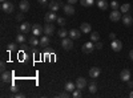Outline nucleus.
<instances>
[{
  "label": "nucleus",
  "mask_w": 133,
  "mask_h": 98,
  "mask_svg": "<svg viewBox=\"0 0 133 98\" xmlns=\"http://www.w3.org/2000/svg\"><path fill=\"white\" fill-rule=\"evenodd\" d=\"M14 9H15V7H14V4L11 3V2H4V3H2V11L4 13H12L14 12Z\"/></svg>",
  "instance_id": "obj_1"
},
{
  "label": "nucleus",
  "mask_w": 133,
  "mask_h": 98,
  "mask_svg": "<svg viewBox=\"0 0 133 98\" xmlns=\"http://www.w3.org/2000/svg\"><path fill=\"white\" fill-rule=\"evenodd\" d=\"M61 47L65 49V50H71L73 48V42H72V39L71 37H64L61 40Z\"/></svg>",
  "instance_id": "obj_2"
},
{
  "label": "nucleus",
  "mask_w": 133,
  "mask_h": 98,
  "mask_svg": "<svg viewBox=\"0 0 133 98\" xmlns=\"http://www.w3.org/2000/svg\"><path fill=\"white\" fill-rule=\"evenodd\" d=\"M96 47H95V44H93V41H88V42H85V44L81 47V50H83V53H91V52H93V49H95Z\"/></svg>",
  "instance_id": "obj_3"
},
{
  "label": "nucleus",
  "mask_w": 133,
  "mask_h": 98,
  "mask_svg": "<svg viewBox=\"0 0 133 98\" xmlns=\"http://www.w3.org/2000/svg\"><path fill=\"white\" fill-rule=\"evenodd\" d=\"M109 19H110V21H118L120 19H123V15H121V11H117V9H113L112 12H110V15H109Z\"/></svg>",
  "instance_id": "obj_4"
},
{
  "label": "nucleus",
  "mask_w": 133,
  "mask_h": 98,
  "mask_svg": "<svg viewBox=\"0 0 133 98\" xmlns=\"http://www.w3.org/2000/svg\"><path fill=\"white\" fill-rule=\"evenodd\" d=\"M41 33H44V28L40 24H33L32 25V35L33 36H40Z\"/></svg>",
  "instance_id": "obj_5"
},
{
  "label": "nucleus",
  "mask_w": 133,
  "mask_h": 98,
  "mask_svg": "<svg viewBox=\"0 0 133 98\" xmlns=\"http://www.w3.org/2000/svg\"><path fill=\"white\" fill-rule=\"evenodd\" d=\"M48 7H49V9L52 11V12H57V11L61 8V3L57 2V0H52L51 4H48Z\"/></svg>",
  "instance_id": "obj_6"
},
{
  "label": "nucleus",
  "mask_w": 133,
  "mask_h": 98,
  "mask_svg": "<svg viewBox=\"0 0 133 98\" xmlns=\"http://www.w3.org/2000/svg\"><path fill=\"white\" fill-rule=\"evenodd\" d=\"M110 48H112L115 52H120L121 49H123V42L116 39V40L112 41V44H110Z\"/></svg>",
  "instance_id": "obj_7"
},
{
  "label": "nucleus",
  "mask_w": 133,
  "mask_h": 98,
  "mask_svg": "<svg viewBox=\"0 0 133 98\" xmlns=\"http://www.w3.org/2000/svg\"><path fill=\"white\" fill-rule=\"evenodd\" d=\"M44 20H45V23H53L55 20H57V15H56V12H48L45 16H44Z\"/></svg>",
  "instance_id": "obj_8"
},
{
  "label": "nucleus",
  "mask_w": 133,
  "mask_h": 98,
  "mask_svg": "<svg viewBox=\"0 0 133 98\" xmlns=\"http://www.w3.org/2000/svg\"><path fill=\"white\" fill-rule=\"evenodd\" d=\"M55 32V25L52 23H47V25L44 27V35L47 36H52V33Z\"/></svg>",
  "instance_id": "obj_9"
},
{
  "label": "nucleus",
  "mask_w": 133,
  "mask_h": 98,
  "mask_svg": "<svg viewBox=\"0 0 133 98\" xmlns=\"http://www.w3.org/2000/svg\"><path fill=\"white\" fill-rule=\"evenodd\" d=\"M63 9H64V12H65V15H68V16H72L73 13H75V8H73V4H65V5H63Z\"/></svg>",
  "instance_id": "obj_10"
},
{
  "label": "nucleus",
  "mask_w": 133,
  "mask_h": 98,
  "mask_svg": "<svg viewBox=\"0 0 133 98\" xmlns=\"http://www.w3.org/2000/svg\"><path fill=\"white\" fill-rule=\"evenodd\" d=\"M100 74H101V69H100V68L93 66V68L89 69V77H91V78H97Z\"/></svg>",
  "instance_id": "obj_11"
},
{
  "label": "nucleus",
  "mask_w": 133,
  "mask_h": 98,
  "mask_svg": "<svg viewBox=\"0 0 133 98\" xmlns=\"http://www.w3.org/2000/svg\"><path fill=\"white\" fill-rule=\"evenodd\" d=\"M120 78L123 80V81H125V82H128V81L130 80V70H129V69L121 70V73H120Z\"/></svg>",
  "instance_id": "obj_12"
},
{
  "label": "nucleus",
  "mask_w": 133,
  "mask_h": 98,
  "mask_svg": "<svg viewBox=\"0 0 133 98\" xmlns=\"http://www.w3.org/2000/svg\"><path fill=\"white\" fill-rule=\"evenodd\" d=\"M75 84H76V88H77V89H81V90H83L85 86H87V80H85L84 77H79V78L76 80Z\"/></svg>",
  "instance_id": "obj_13"
},
{
  "label": "nucleus",
  "mask_w": 133,
  "mask_h": 98,
  "mask_svg": "<svg viewBox=\"0 0 133 98\" xmlns=\"http://www.w3.org/2000/svg\"><path fill=\"white\" fill-rule=\"evenodd\" d=\"M69 37L72 40H79L81 37V31H79V29H71L69 31Z\"/></svg>",
  "instance_id": "obj_14"
},
{
  "label": "nucleus",
  "mask_w": 133,
  "mask_h": 98,
  "mask_svg": "<svg viewBox=\"0 0 133 98\" xmlns=\"http://www.w3.org/2000/svg\"><path fill=\"white\" fill-rule=\"evenodd\" d=\"M123 23H124L125 27H130V25L133 24V17H132L130 15H128V13H124V16H123Z\"/></svg>",
  "instance_id": "obj_15"
},
{
  "label": "nucleus",
  "mask_w": 133,
  "mask_h": 98,
  "mask_svg": "<svg viewBox=\"0 0 133 98\" xmlns=\"http://www.w3.org/2000/svg\"><path fill=\"white\" fill-rule=\"evenodd\" d=\"M80 31L83 32V33H91L92 27H91L89 23H81V25H80Z\"/></svg>",
  "instance_id": "obj_16"
},
{
  "label": "nucleus",
  "mask_w": 133,
  "mask_h": 98,
  "mask_svg": "<svg viewBox=\"0 0 133 98\" xmlns=\"http://www.w3.org/2000/svg\"><path fill=\"white\" fill-rule=\"evenodd\" d=\"M12 76H14V73L12 72H3V74H2V82H8V81H11V78H12Z\"/></svg>",
  "instance_id": "obj_17"
},
{
  "label": "nucleus",
  "mask_w": 133,
  "mask_h": 98,
  "mask_svg": "<svg viewBox=\"0 0 133 98\" xmlns=\"http://www.w3.org/2000/svg\"><path fill=\"white\" fill-rule=\"evenodd\" d=\"M19 8L21 9V12H27V11H29V3L27 0H21L19 3Z\"/></svg>",
  "instance_id": "obj_18"
},
{
  "label": "nucleus",
  "mask_w": 133,
  "mask_h": 98,
  "mask_svg": "<svg viewBox=\"0 0 133 98\" xmlns=\"http://www.w3.org/2000/svg\"><path fill=\"white\" fill-rule=\"evenodd\" d=\"M20 31H21V33H29V31H32V27L29 25V23H23L20 25Z\"/></svg>",
  "instance_id": "obj_19"
},
{
  "label": "nucleus",
  "mask_w": 133,
  "mask_h": 98,
  "mask_svg": "<svg viewBox=\"0 0 133 98\" xmlns=\"http://www.w3.org/2000/svg\"><path fill=\"white\" fill-rule=\"evenodd\" d=\"M64 89L66 90V92H69V93H72L75 89H76V84H73L72 81H68L65 84V86H64Z\"/></svg>",
  "instance_id": "obj_20"
},
{
  "label": "nucleus",
  "mask_w": 133,
  "mask_h": 98,
  "mask_svg": "<svg viewBox=\"0 0 133 98\" xmlns=\"http://www.w3.org/2000/svg\"><path fill=\"white\" fill-rule=\"evenodd\" d=\"M49 42H51V40H49V37H48L47 35L40 37V47H48Z\"/></svg>",
  "instance_id": "obj_21"
},
{
  "label": "nucleus",
  "mask_w": 133,
  "mask_h": 98,
  "mask_svg": "<svg viewBox=\"0 0 133 98\" xmlns=\"http://www.w3.org/2000/svg\"><path fill=\"white\" fill-rule=\"evenodd\" d=\"M29 45H31V47H37V45H40V40L37 39V36H31V37H29Z\"/></svg>",
  "instance_id": "obj_22"
},
{
  "label": "nucleus",
  "mask_w": 133,
  "mask_h": 98,
  "mask_svg": "<svg viewBox=\"0 0 133 98\" xmlns=\"http://www.w3.org/2000/svg\"><path fill=\"white\" fill-rule=\"evenodd\" d=\"M97 7H98L100 9L105 11V9L109 7V3L107 2V0H98V2H97Z\"/></svg>",
  "instance_id": "obj_23"
},
{
  "label": "nucleus",
  "mask_w": 133,
  "mask_h": 98,
  "mask_svg": "<svg viewBox=\"0 0 133 98\" xmlns=\"http://www.w3.org/2000/svg\"><path fill=\"white\" fill-rule=\"evenodd\" d=\"M120 11H121V13H128L129 11H130V4H129V3L121 4V7H120Z\"/></svg>",
  "instance_id": "obj_24"
},
{
  "label": "nucleus",
  "mask_w": 133,
  "mask_h": 98,
  "mask_svg": "<svg viewBox=\"0 0 133 98\" xmlns=\"http://www.w3.org/2000/svg\"><path fill=\"white\" fill-rule=\"evenodd\" d=\"M98 40H100V33H98V32H92V33H91V41L97 42Z\"/></svg>",
  "instance_id": "obj_25"
},
{
  "label": "nucleus",
  "mask_w": 133,
  "mask_h": 98,
  "mask_svg": "<svg viewBox=\"0 0 133 98\" xmlns=\"http://www.w3.org/2000/svg\"><path fill=\"white\" fill-rule=\"evenodd\" d=\"M68 35H69V32L66 31L65 28H63V27H61V28H60V31H59V36H60L61 39H64V37L68 36Z\"/></svg>",
  "instance_id": "obj_26"
},
{
  "label": "nucleus",
  "mask_w": 133,
  "mask_h": 98,
  "mask_svg": "<svg viewBox=\"0 0 133 98\" xmlns=\"http://www.w3.org/2000/svg\"><path fill=\"white\" fill-rule=\"evenodd\" d=\"M80 3H81V5H84V7H91V5L95 4L93 0H80Z\"/></svg>",
  "instance_id": "obj_27"
},
{
  "label": "nucleus",
  "mask_w": 133,
  "mask_h": 98,
  "mask_svg": "<svg viewBox=\"0 0 133 98\" xmlns=\"http://www.w3.org/2000/svg\"><path fill=\"white\" fill-rule=\"evenodd\" d=\"M24 41H25V36H24V33H20V35L16 36V42H19V44H23Z\"/></svg>",
  "instance_id": "obj_28"
},
{
  "label": "nucleus",
  "mask_w": 133,
  "mask_h": 98,
  "mask_svg": "<svg viewBox=\"0 0 133 98\" xmlns=\"http://www.w3.org/2000/svg\"><path fill=\"white\" fill-rule=\"evenodd\" d=\"M72 97H73V98H80V97H81V89H77V88H76V89L72 92Z\"/></svg>",
  "instance_id": "obj_29"
},
{
  "label": "nucleus",
  "mask_w": 133,
  "mask_h": 98,
  "mask_svg": "<svg viewBox=\"0 0 133 98\" xmlns=\"http://www.w3.org/2000/svg\"><path fill=\"white\" fill-rule=\"evenodd\" d=\"M89 92H91L92 94H95V93L97 92V85H96V82L89 84Z\"/></svg>",
  "instance_id": "obj_30"
},
{
  "label": "nucleus",
  "mask_w": 133,
  "mask_h": 98,
  "mask_svg": "<svg viewBox=\"0 0 133 98\" xmlns=\"http://www.w3.org/2000/svg\"><path fill=\"white\" fill-rule=\"evenodd\" d=\"M7 49H8V52H12V50H15V49H16V44H15V42H11V44H8Z\"/></svg>",
  "instance_id": "obj_31"
},
{
  "label": "nucleus",
  "mask_w": 133,
  "mask_h": 98,
  "mask_svg": "<svg viewBox=\"0 0 133 98\" xmlns=\"http://www.w3.org/2000/svg\"><path fill=\"white\" fill-rule=\"evenodd\" d=\"M109 7L112 8V9H117V8H118V3L116 2V0H113V2H112V3L109 4Z\"/></svg>",
  "instance_id": "obj_32"
},
{
  "label": "nucleus",
  "mask_w": 133,
  "mask_h": 98,
  "mask_svg": "<svg viewBox=\"0 0 133 98\" xmlns=\"http://www.w3.org/2000/svg\"><path fill=\"white\" fill-rule=\"evenodd\" d=\"M56 21H57V24H59L60 27H63V25L65 24V19H64V17H57Z\"/></svg>",
  "instance_id": "obj_33"
},
{
  "label": "nucleus",
  "mask_w": 133,
  "mask_h": 98,
  "mask_svg": "<svg viewBox=\"0 0 133 98\" xmlns=\"http://www.w3.org/2000/svg\"><path fill=\"white\" fill-rule=\"evenodd\" d=\"M59 97H63V98H68V97H69V92H66V90H65V92H64V93H61Z\"/></svg>",
  "instance_id": "obj_34"
},
{
  "label": "nucleus",
  "mask_w": 133,
  "mask_h": 98,
  "mask_svg": "<svg viewBox=\"0 0 133 98\" xmlns=\"http://www.w3.org/2000/svg\"><path fill=\"white\" fill-rule=\"evenodd\" d=\"M0 70H2V73L5 72V62L4 61H2V64H0Z\"/></svg>",
  "instance_id": "obj_35"
},
{
  "label": "nucleus",
  "mask_w": 133,
  "mask_h": 98,
  "mask_svg": "<svg viewBox=\"0 0 133 98\" xmlns=\"http://www.w3.org/2000/svg\"><path fill=\"white\" fill-rule=\"evenodd\" d=\"M37 2H39V4H41V5H44V7L48 5V0H37Z\"/></svg>",
  "instance_id": "obj_36"
},
{
  "label": "nucleus",
  "mask_w": 133,
  "mask_h": 98,
  "mask_svg": "<svg viewBox=\"0 0 133 98\" xmlns=\"http://www.w3.org/2000/svg\"><path fill=\"white\" fill-rule=\"evenodd\" d=\"M23 17H24V15H23V13L16 15V20H17V21H21V20H23Z\"/></svg>",
  "instance_id": "obj_37"
},
{
  "label": "nucleus",
  "mask_w": 133,
  "mask_h": 98,
  "mask_svg": "<svg viewBox=\"0 0 133 98\" xmlns=\"http://www.w3.org/2000/svg\"><path fill=\"white\" fill-rule=\"evenodd\" d=\"M11 90H12L14 93H16L19 89H17V86H16V85H11Z\"/></svg>",
  "instance_id": "obj_38"
},
{
  "label": "nucleus",
  "mask_w": 133,
  "mask_h": 98,
  "mask_svg": "<svg viewBox=\"0 0 133 98\" xmlns=\"http://www.w3.org/2000/svg\"><path fill=\"white\" fill-rule=\"evenodd\" d=\"M109 39H110V41L116 40V33H109Z\"/></svg>",
  "instance_id": "obj_39"
},
{
  "label": "nucleus",
  "mask_w": 133,
  "mask_h": 98,
  "mask_svg": "<svg viewBox=\"0 0 133 98\" xmlns=\"http://www.w3.org/2000/svg\"><path fill=\"white\" fill-rule=\"evenodd\" d=\"M95 47H96L97 49H101V48H103V44H101V42H100V41H97V42H96V45H95Z\"/></svg>",
  "instance_id": "obj_40"
},
{
  "label": "nucleus",
  "mask_w": 133,
  "mask_h": 98,
  "mask_svg": "<svg viewBox=\"0 0 133 98\" xmlns=\"http://www.w3.org/2000/svg\"><path fill=\"white\" fill-rule=\"evenodd\" d=\"M66 2H68L69 4H76V3H77V0H66Z\"/></svg>",
  "instance_id": "obj_41"
},
{
  "label": "nucleus",
  "mask_w": 133,
  "mask_h": 98,
  "mask_svg": "<svg viewBox=\"0 0 133 98\" xmlns=\"http://www.w3.org/2000/svg\"><path fill=\"white\" fill-rule=\"evenodd\" d=\"M15 97H16V98H23V97H24V94H21V93H17V94H16Z\"/></svg>",
  "instance_id": "obj_42"
},
{
  "label": "nucleus",
  "mask_w": 133,
  "mask_h": 98,
  "mask_svg": "<svg viewBox=\"0 0 133 98\" xmlns=\"http://www.w3.org/2000/svg\"><path fill=\"white\" fill-rule=\"evenodd\" d=\"M128 86H129V88H133V82H132L130 80L128 81Z\"/></svg>",
  "instance_id": "obj_43"
},
{
  "label": "nucleus",
  "mask_w": 133,
  "mask_h": 98,
  "mask_svg": "<svg viewBox=\"0 0 133 98\" xmlns=\"http://www.w3.org/2000/svg\"><path fill=\"white\" fill-rule=\"evenodd\" d=\"M129 57H130V60H133V49L129 52Z\"/></svg>",
  "instance_id": "obj_44"
},
{
  "label": "nucleus",
  "mask_w": 133,
  "mask_h": 98,
  "mask_svg": "<svg viewBox=\"0 0 133 98\" xmlns=\"http://www.w3.org/2000/svg\"><path fill=\"white\" fill-rule=\"evenodd\" d=\"M129 97H130V98H133V92H132V93L129 94Z\"/></svg>",
  "instance_id": "obj_45"
},
{
  "label": "nucleus",
  "mask_w": 133,
  "mask_h": 98,
  "mask_svg": "<svg viewBox=\"0 0 133 98\" xmlns=\"http://www.w3.org/2000/svg\"><path fill=\"white\" fill-rule=\"evenodd\" d=\"M0 2H2V3H4V2H7V0H0Z\"/></svg>",
  "instance_id": "obj_46"
},
{
  "label": "nucleus",
  "mask_w": 133,
  "mask_h": 98,
  "mask_svg": "<svg viewBox=\"0 0 133 98\" xmlns=\"http://www.w3.org/2000/svg\"><path fill=\"white\" fill-rule=\"evenodd\" d=\"M51 2H52V0H51Z\"/></svg>",
  "instance_id": "obj_47"
}]
</instances>
